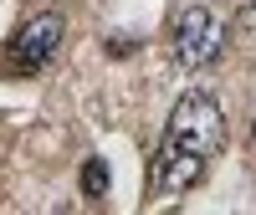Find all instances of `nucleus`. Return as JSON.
Instances as JSON below:
<instances>
[{
    "label": "nucleus",
    "mask_w": 256,
    "mask_h": 215,
    "mask_svg": "<svg viewBox=\"0 0 256 215\" xmlns=\"http://www.w3.org/2000/svg\"><path fill=\"white\" fill-rule=\"evenodd\" d=\"M226 144V118H220V102L210 92H184L169 113V128L159 138V154H154V195L159 200H174L195 184L210 159L220 154Z\"/></svg>",
    "instance_id": "f257e3e1"
},
{
    "label": "nucleus",
    "mask_w": 256,
    "mask_h": 215,
    "mask_svg": "<svg viewBox=\"0 0 256 215\" xmlns=\"http://www.w3.org/2000/svg\"><path fill=\"white\" fill-rule=\"evenodd\" d=\"M62 36H67V20H62L56 10L31 16L26 26L10 36V46H6V77H36L62 52Z\"/></svg>",
    "instance_id": "f03ea898"
},
{
    "label": "nucleus",
    "mask_w": 256,
    "mask_h": 215,
    "mask_svg": "<svg viewBox=\"0 0 256 215\" xmlns=\"http://www.w3.org/2000/svg\"><path fill=\"white\" fill-rule=\"evenodd\" d=\"M220 52H226V26L205 6H190L174 20V56H180V67L200 72V67H210V62H220Z\"/></svg>",
    "instance_id": "7ed1b4c3"
},
{
    "label": "nucleus",
    "mask_w": 256,
    "mask_h": 215,
    "mask_svg": "<svg viewBox=\"0 0 256 215\" xmlns=\"http://www.w3.org/2000/svg\"><path fill=\"white\" fill-rule=\"evenodd\" d=\"M82 195H88V200H102V195H108V164H102V159H88V164H82Z\"/></svg>",
    "instance_id": "20e7f679"
},
{
    "label": "nucleus",
    "mask_w": 256,
    "mask_h": 215,
    "mask_svg": "<svg viewBox=\"0 0 256 215\" xmlns=\"http://www.w3.org/2000/svg\"><path fill=\"white\" fill-rule=\"evenodd\" d=\"M251 134H256V123H251Z\"/></svg>",
    "instance_id": "39448f33"
}]
</instances>
